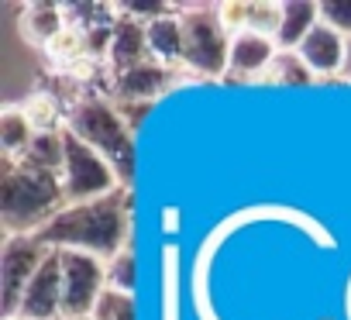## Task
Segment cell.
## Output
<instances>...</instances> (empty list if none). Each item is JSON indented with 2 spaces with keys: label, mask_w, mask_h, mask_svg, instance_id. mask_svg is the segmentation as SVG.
<instances>
[{
  "label": "cell",
  "mask_w": 351,
  "mask_h": 320,
  "mask_svg": "<svg viewBox=\"0 0 351 320\" xmlns=\"http://www.w3.org/2000/svg\"><path fill=\"white\" fill-rule=\"evenodd\" d=\"M231 42L234 35L221 25L214 8H183V66L221 79L231 66Z\"/></svg>",
  "instance_id": "4"
},
{
  "label": "cell",
  "mask_w": 351,
  "mask_h": 320,
  "mask_svg": "<svg viewBox=\"0 0 351 320\" xmlns=\"http://www.w3.org/2000/svg\"><path fill=\"white\" fill-rule=\"evenodd\" d=\"M35 138H38V127L32 124L21 103H8L0 110V148H4L8 158H21Z\"/></svg>",
  "instance_id": "16"
},
{
  "label": "cell",
  "mask_w": 351,
  "mask_h": 320,
  "mask_svg": "<svg viewBox=\"0 0 351 320\" xmlns=\"http://www.w3.org/2000/svg\"><path fill=\"white\" fill-rule=\"evenodd\" d=\"M221 25L231 32V35H241L248 32V21H252V4H245V0H224V4H214Z\"/></svg>",
  "instance_id": "24"
},
{
  "label": "cell",
  "mask_w": 351,
  "mask_h": 320,
  "mask_svg": "<svg viewBox=\"0 0 351 320\" xmlns=\"http://www.w3.org/2000/svg\"><path fill=\"white\" fill-rule=\"evenodd\" d=\"M296 52H300V59L306 62V69L313 76H341L344 73V56H348V38L320 21L303 38V45Z\"/></svg>",
  "instance_id": "9"
},
{
  "label": "cell",
  "mask_w": 351,
  "mask_h": 320,
  "mask_svg": "<svg viewBox=\"0 0 351 320\" xmlns=\"http://www.w3.org/2000/svg\"><path fill=\"white\" fill-rule=\"evenodd\" d=\"M344 79H351V38H348V56H344Z\"/></svg>",
  "instance_id": "27"
},
{
  "label": "cell",
  "mask_w": 351,
  "mask_h": 320,
  "mask_svg": "<svg viewBox=\"0 0 351 320\" xmlns=\"http://www.w3.org/2000/svg\"><path fill=\"white\" fill-rule=\"evenodd\" d=\"M141 62H152V49H148V32L141 21L134 18H121V25L114 28L110 35V49H107V66H110V76L117 73H128Z\"/></svg>",
  "instance_id": "12"
},
{
  "label": "cell",
  "mask_w": 351,
  "mask_h": 320,
  "mask_svg": "<svg viewBox=\"0 0 351 320\" xmlns=\"http://www.w3.org/2000/svg\"><path fill=\"white\" fill-rule=\"evenodd\" d=\"M59 317H62V251L49 248L42 269L35 272V279L21 296L18 320H59Z\"/></svg>",
  "instance_id": "8"
},
{
  "label": "cell",
  "mask_w": 351,
  "mask_h": 320,
  "mask_svg": "<svg viewBox=\"0 0 351 320\" xmlns=\"http://www.w3.org/2000/svg\"><path fill=\"white\" fill-rule=\"evenodd\" d=\"M45 255L49 248L35 234H8L4 251H0V313H4V320L18 317L21 296L42 269Z\"/></svg>",
  "instance_id": "6"
},
{
  "label": "cell",
  "mask_w": 351,
  "mask_h": 320,
  "mask_svg": "<svg viewBox=\"0 0 351 320\" xmlns=\"http://www.w3.org/2000/svg\"><path fill=\"white\" fill-rule=\"evenodd\" d=\"M131 190L121 186L110 197L86 200V204H69L56 221H49L35 238L45 248L59 251H86L100 262L117 258L131 241Z\"/></svg>",
  "instance_id": "1"
},
{
  "label": "cell",
  "mask_w": 351,
  "mask_h": 320,
  "mask_svg": "<svg viewBox=\"0 0 351 320\" xmlns=\"http://www.w3.org/2000/svg\"><path fill=\"white\" fill-rule=\"evenodd\" d=\"M279 25H282V4H269V0H252V21H248V32H258V35L276 38Z\"/></svg>",
  "instance_id": "23"
},
{
  "label": "cell",
  "mask_w": 351,
  "mask_h": 320,
  "mask_svg": "<svg viewBox=\"0 0 351 320\" xmlns=\"http://www.w3.org/2000/svg\"><path fill=\"white\" fill-rule=\"evenodd\" d=\"M69 28V8L66 4H28L21 14V35L38 45L42 52Z\"/></svg>",
  "instance_id": "13"
},
{
  "label": "cell",
  "mask_w": 351,
  "mask_h": 320,
  "mask_svg": "<svg viewBox=\"0 0 351 320\" xmlns=\"http://www.w3.org/2000/svg\"><path fill=\"white\" fill-rule=\"evenodd\" d=\"M11 162H21L28 169H38V173H52V176H62L66 169V141H62V131H45L38 134L28 151L21 158H11Z\"/></svg>",
  "instance_id": "17"
},
{
  "label": "cell",
  "mask_w": 351,
  "mask_h": 320,
  "mask_svg": "<svg viewBox=\"0 0 351 320\" xmlns=\"http://www.w3.org/2000/svg\"><path fill=\"white\" fill-rule=\"evenodd\" d=\"M162 320H180V248H162Z\"/></svg>",
  "instance_id": "19"
},
{
  "label": "cell",
  "mask_w": 351,
  "mask_h": 320,
  "mask_svg": "<svg viewBox=\"0 0 351 320\" xmlns=\"http://www.w3.org/2000/svg\"><path fill=\"white\" fill-rule=\"evenodd\" d=\"M66 127L76 138H83L93 151H100L114 166V173L121 176V183L131 190V183H134V131L128 127V121L121 117V110L110 100H104V97L76 100Z\"/></svg>",
  "instance_id": "3"
},
{
  "label": "cell",
  "mask_w": 351,
  "mask_h": 320,
  "mask_svg": "<svg viewBox=\"0 0 351 320\" xmlns=\"http://www.w3.org/2000/svg\"><path fill=\"white\" fill-rule=\"evenodd\" d=\"M11 320H18V317H11Z\"/></svg>",
  "instance_id": "29"
},
{
  "label": "cell",
  "mask_w": 351,
  "mask_h": 320,
  "mask_svg": "<svg viewBox=\"0 0 351 320\" xmlns=\"http://www.w3.org/2000/svg\"><path fill=\"white\" fill-rule=\"evenodd\" d=\"M59 320H93V317H59Z\"/></svg>",
  "instance_id": "28"
},
{
  "label": "cell",
  "mask_w": 351,
  "mask_h": 320,
  "mask_svg": "<svg viewBox=\"0 0 351 320\" xmlns=\"http://www.w3.org/2000/svg\"><path fill=\"white\" fill-rule=\"evenodd\" d=\"M317 25H320V4H313V0H289V4H282V25L276 32V45L286 52H296Z\"/></svg>",
  "instance_id": "15"
},
{
  "label": "cell",
  "mask_w": 351,
  "mask_h": 320,
  "mask_svg": "<svg viewBox=\"0 0 351 320\" xmlns=\"http://www.w3.org/2000/svg\"><path fill=\"white\" fill-rule=\"evenodd\" d=\"M162 227H169V231H176V227H180V210H176V207L162 210Z\"/></svg>",
  "instance_id": "26"
},
{
  "label": "cell",
  "mask_w": 351,
  "mask_h": 320,
  "mask_svg": "<svg viewBox=\"0 0 351 320\" xmlns=\"http://www.w3.org/2000/svg\"><path fill=\"white\" fill-rule=\"evenodd\" d=\"M107 289V262L86 251H62V317H93Z\"/></svg>",
  "instance_id": "7"
},
{
  "label": "cell",
  "mask_w": 351,
  "mask_h": 320,
  "mask_svg": "<svg viewBox=\"0 0 351 320\" xmlns=\"http://www.w3.org/2000/svg\"><path fill=\"white\" fill-rule=\"evenodd\" d=\"M262 79H269V83H289V86H306V83H313L317 76L306 69V62L300 59V52L279 49L276 59H272V66H269V73H265Z\"/></svg>",
  "instance_id": "20"
},
{
  "label": "cell",
  "mask_w": 351,
  "mask_h": 320,
  "mask_svg": "<svg viewBox=\"0 0 351 320\" xmlns=\"http://www.w3.org/2000/svg\"><path fill=\"white\" fill-rule=\"evenodd\" d=\"M107 289H117V293L134 296V289H138V255H134L131 245L117 258L107 262Z\"/></svg>",
  "instance_id": "21"
},
{
  "label": "cell",
  "mask_w": 351,
  "mask_h": 320,
  "mask_svg": "<svg viewBox=\"0 0 351 320\" xmlns=\"http://www.w3.org/2000/svg\"><path fill=\"white\" fill-rule=\"evenodd\" d=\"M69 207L62 176L28 169L21 162H4V183H0V214H4L8 234H35L49 221H56Z\"/></svg>",
  "instance_id": "2"
},
{
  "label": "cell",
  "mask_w": 351,
  "mask_h": 320,
  "mask_svg": "<svg viewBox=\"0 0 351 320\" xmlns=\"http://www.w3.org/2000/svg\"><path fill=\"white\" fill-rule=\"evenodd\" d=\"M276 52H279L276 38L258 35V32H241V35H234V42H231L228 76H231V79H262V76L269 73Z\"/></svg>",
  "instance_id": "10"
},
{
  "label": "cell",
  "mask_w": 351,
  "mask_h": 320,
  "mask_svg": "<svg viewBox=\"0 0 351 320\" xmlns=\"http://www.w3.org/2000/svg\"><path fill=\"white\" fill-rule=\"evenodd\" d=\"M169 90V69L152 62H141L128 73H117L110 79V93L117 103H152Z\"/></svg>",
  "instance_id": "11"
},
{
  "label": "cell",
  "mask_w": 351,
  "mask_h": 320,
  "mask_svg": "<svg viewBox=\"0 0 351 320\" xmlns=\"http://www.w3.org/2000/svg\"><path fill=\"white\" fill-rule=\"evenodd\" d=\"M93 320H138V303L128 293L104 289V296H100V303L93 310Z\"/></svg>",
  "instance_id": "22"
},
{
  "label": "cell",
  "mask_w": 351,
  "mask_h": 320,
  "mask_svg": "<svg viewBox=\"0 0 351 320\" xmlns=\"http://www.w3.org/2000/svg\"><path fill=\"white\" fill-rule=\"evenodd\" d=\"M21 107H25V114L32 117V124L38 127V134H45V131H62V127L69 124V114L62 110V100H59L56 93H49V90H35Z\"/></svg>",
  "instance_id": "18"
},
{
  "label": "cell",
  "mask_w": 351,
  "mask_h": 320,
  "mask_svg": "<svg viewBox=\"0 0 351 320\" xmlns=\"http://www.w3.org/2000/svg\"><path fill=\"white\" fill-rule=\"evenodd\" d=\"M148 32V49H152V59L158 66H176V62H183V8L180 11H172L152 25H145Z\"/></svg>",
  "instance_id": "14"
},
{
  "label": "cell",
  "mask_w": 351,
  "mask_h": 320,
  "mask_svg": "<svg viewBox=\"0 0 351 320\" xmlns=\"http://www.w3.org/2000/svg\"><path fill=\"white\" fill-rule=\"evenodd\" d=\"M320 21L351 38V0H324L320 4Z\"/></svg>",
  "instance_id": "25"
},
{
  "label": "cell",
  "mask_w": 351,
  "mask_h": 320,
  "mask_svg": "<svg viewBox=\"0 0 351 320\" xmlns=\"http://www.w3.org/2000/svg\"><path fill=\"white\" fill-rule=\"evenodd\" d=\"M62 141H66V169H62V186H66V200L69 204H86V200H100L110 197L114 190H121V176L114 173V166L100 151H93L83 138H76L69 127H62Z\"/></svg>",
  "instance_id": "5"
}]
</instances>
